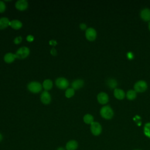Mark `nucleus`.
<instances>
[{
  "label": "nucleus",
  "instance_id": "nucleus-1",
  "mask_svg": "<svg viewBox=\"0 0 150 150\" xmlns=\"http://www.w3.org/2000/svg\"><path fill=\"white\" fill-rule=\"evenodd\" d=\"M42 84L38 81H31L27 86L28 90L32 93H39L42 89Z\"/></svg>",
  "mask_w": 150,
  "mask_h": 150
},
{
  "label": "nucleus",
  "instance_id": "nucleus-2",
  "mask_svg": "<svg viewBox=\"0 0 150 150\" xmlns=\"http://www.w3.org/2000/svg\"><path fill=\"white\" fill-rule=\"evenodd\" d=\"M100 115L103 118L107 120H110L112 118L114 112L112 109L109 105H105L101 108Z\"/></svg>",
  "mask_w": 150,
  "mask_h": 150
},
{
  "label": "nucleus",
  "instance_id": "nucleus-3",
  "mask_svg": "<svg viewBox=\"0 0 150 150\" xmlns=\"http://www.w3.org/2000/svg\"><path fill=\"white\" fill-rule=\"evenodd\" d=\"M30 53V50L28 47L22 46L19 48L16 53H15L16 55V58L19 59H23L27 57Z\"/></svg>",
  "mask_w": 150,
  "mask_h": 150
},
{
  "label": "nucleus",
  "instance_id": "nucleus-4",
  "mask_svg": "<svg viewBox=\"0 0 150 150\" xmlns=\"http://www.w3.org/2000/svg\"><path fill=\"white\" fill-rule=\"evenodd\" d=\"M55 84L59 89L65 90L68 88L69 82L64 77H59L55 80Z\"/></svg>",
  "mask_w": 150,
  "mask_h": 150
},
{
  "label": "nucleus",
  "instance_id": "nucleus-5",
  "mask_svg": "<svg viewBox=\"0 0 150 150\" xmlns=\"http://www.w3.org/2000/svg\"><path fill=\"white\" fill-rule=\"evenodd\" d=\"M90 130L91 133L96 136L99 135L102 131V127L100 123L98 122H93L90 124Z\"/></svg>",
  "mask_w": 150,
  "mask_h": 150
},
{
  "label": "nucleus",
  "instance_id": "nucleus-6",
  "mask_svg": "<svg viewBox=\"0 0 150 150\" xmlns=\"http://www.w3.org/2000/svg\"><path fill=\"white\" fill-rule=\"evenodd\" d=\"M147 84L144 80H139L134 84V89L136 92H144L147 89Z\"/></svg>",
  "mask_w": 150,
  "mask_h": 150
},
{
  "label": "nucleus",
  "instance_id": "nucleus-7",
  "mask_svg": "<svg viewBox=\"0 0 150 150\" xmlns=\"http://www.w3.org/2000/svg\"><path fill=\"white\" fill-rule=\"evenodd\" d=\"M85 36L87 40L90 41H93L97 37L96 30L93 28H88L86 30Z\"/></svg>",
  "mask_w": 150,
  "mask_h": 150
},
{
  "label": "nucleus",
  "instance_id": "nucleus-8",
  "mask_svg": "<svg viewBox=\"0 0 150 150\" xmlns=\"http://www.w3.org/2000/svg\"><path fill=\"white\" fill-rule=\"evenodd\" d=\"M41 102L44 104H49L51 101V96L47 91H44L40 96Z\"/></svg>",
  "mask_w": 150,
  "mask_h": 150
},
{
  "label": "nucleus",
  "instance_id": "nucleus-9",
  "mask_svg": "<svg viewBox=\"0 0 150 150\" xmlns=\"http://www.w3.org/2000/svg\"><path fill=\"white\" fill-rule=\"evenodd\" d=\"M28 7V2L26 0H18L15 3V8L19 11H25Z\"/></svg>",
  "mask_w": 150,
  "mask_h": 150
},
{
  "label": "nucleus",
  "instance_id": "nucleus-10",
  "mask_svg": "<svg viewBox=\"0 0 150 150\" xmlns=\"http://www.w3.org/2000/svg\"><path fill=\"white\" fill-rule=\"evenodd\" d=\"M97 101L101 104H105L108 101V96L107 93L101 92L97 95Z\"/></svg>",
  "mask_w": 150,
  "mask_h": 150
},
{
  "label": "nucleus",
  "instance_id": "nucleus-11",
  "mask_svg": "<svg viewBox=\"0 0 150 150\" xmlns=\"http://www.w3.org/2000/svg\"><path fill=\"white\" fill-rule=\"evenodd\" d=\"M141 18L145 21H150V9L148 8H144L141 11L140 13Z\"/></svg>",
  "mask_w": 150,
  "mask_h": 150
},
{
  "label": "nucleus",
  "instance_id": "nucleus-12",
  "mask_svg": "<svg viewBox=\"0 0 150 150\" xmlns=\"http://www.w3.org/2000/svg\"><path fill=\"white\" fill-rule=\"evenodd\" d=\"M84 86V81L82 79H79L74 80L71 83V87L74 90H79Z\"/></svg>",
  "mask_w": 150,
  "mask_h": 150
},
{
  "label": "nucleus",
  "instance_id": "nucleus-13",
  "mask_svg": "<svg viewBox=\"0 0 150 150\" xmlns=\"http://www.w3.org/2000/svg\"><path fill=\"white\" fill-rule=\"evenodd\" d=\"M78 148V142L75 140H70L66 144L67 150H76Z\"/></svg>",
  "mask_w": 150,
  "mask_h": 150
},
{
  "label": "nucleus",
  "instance_id": "nucleus-14",
  "mask_svg": "<svg viewBox=\"0 0 150 150\" xmlns=\"http://www.w3.org/2000/svg\"><path fill=\"white\" fill-rule=\"evenodd\" d=\"M11 21L8 18L2 17L0 18V29H4L10 25Z\"/></svg>",
  "mask_w": 150,
  "mask_h": 150
},
{
  "label": "nucleus",
  "instance_id": "nucleus-15",
  "mask_svg": "<svg viewBox=\"0 0 150 150\" xmlns=\"http://www.w3.org/2000/svg\"><path fill=\"white\" fill-rule=\"evenodd\" d=\"M16 58V57L15 54H13L12 53H8L5 54L4 57V60L6 63H12Z\"/></svg>",
  "mask_w": 150,
  "mask_h": 150
},
{
  "label": "nucleus",
  "instance_id": "nucleus-16",
  "mask_svg": "<svg viewBox=\"0 0 150 150\" xmlns=\"http://www.w3.org/2000/svg\"><path fill=\"white\" fill-rule=\"evenodd\" d=\"M114 95L115 97L118 100H122L125 97L124 91L120 88H115L114 91Z\"/></svg>",
  "mask_w": 150,
  "mask_h": 150
},
{
  "label": "nucleus",
  "instance_id": "nucleus-17",
  "mask_svg": "<svg viewBox=\"0 0 150 150\" xmlns=\"http://www.w3.org/2000/svg\"><path fill=\"white\" fill-rule=\"evenodd\" d=\"M10 26L13 28V29H19L22 27V23L17 19H14L11 21L10 22Z\"/></svg>",
  "mask_w": 150,
  "mask_h": 150
},
{
  "label": "nucleus",
  "instance_id": "nucleus-18",
  "mask_svg": "<svg viewBox=\"0 0 150 150\" xmlns=\"http://www.w3.org/2000/svg\"><path fill=\"white\" fill-rule=\"evenodd\" d=\"M42 87L46 91L50 90L53 87V81L50 79H46L42 83Z\"/></svg>",
  "mask_w": 150,
  "mask_h": 150
},
{
  "label": "nucleus",
  "instance_id": "nucleus-19",
  "mask_svg": "<svg viewBox=\"0 0 150 150\" xmlns=\"http://www.w3.org/2000/svg\"><path fill=\"white\" fill-rule=\"evenodd\" d=\"M83 121L87 124H91L94 122V117L92 115L87 114L83 117Z\"/></svg>",
  "mask_w": 150,
  "mask_h": 150
},
{
  "label": "nucleus",
  "instance_id": "nucleus-20",
  "mask_svg": "<svg viewBox=\"0 0 150 150\" xmlns=\"http://www.w3.org/2000/svg\"><path fill=\"white\" fill-rule=\"evenodd\" d=\"M136 97H137V93L135 90H130L127 91V98L128 100H132L135 99L136 98Z\"/></svg>",
  "mask_w": 150,
  "mask_h": 150
},
{
  "label": "nucleus",
  "instance_id": "nucleus-21",
  "mask_svg": "<svg viewBox=\"0 0 150 150\" xmlns=\"http://www.w3.org/2000/svg\"><path fill=\"white\" fill-rule=\"evenodd\" d=\"M107 86L110 88H116L115 87L117 86V81L114 79H109L107 80Z\"/></svg>",
  "mask_w": 150,
  "mask_h": 150
},
{
  "label": "nucleus",
  "instance_id": "nucleus-22",
  "mask_svg": "<svg viewBox=\"0 0 150 150\" xmlns=\"http://www.w3.org/2000/svg\"><path fill=\"white\" fill-rule=\"evenodd\" d=\"M74 90L73 88H67L65 91V96L69 98L74 95Z\"/></svg>",
  "mask_w": 150,
  "mask_h": 150
},
{
  "label": "nucleus",
  "instance_id": "nucleus-23",
  "mask_svg": "<svg viewBox=\"0 0 150 150\" xmlns=\"http://www.w3.org/2000/svg\"><path fill=\"white\" fill-rule=\"evenodd\" d=\"M144 134L148 138H150V122L145 124L144 128Z\"/></svg>",
  "mask_w": 150,
  "mask_h": 150
},
{
  "label": "nucleus",
  "instance_id": "nucleus-24",
  "mask_svg": "<svg viewBox=\"0 0 150 150\" xmlns=\"http://www.w3.org/2000/svg\"><path fill=\"white\" fill-rule=\"evenodd\" d=\"M6 9V5L4 1H0V13L4 12Z\"/></svg>",
  "mask_w": 150,
  "mask_h": 150
},
{
  "label": "nucleus",
  "instance_id": "nucleus-25",
  "mask_svg": "<svg viewBox=\"0 0 150 150\" xmlns=\"http://www.w3.org/2000/svg\"><path fill=\"white\" fill-rule=\"evenodd\" d=\"M22 36H19L16 37V38L14 39L13 42H14L15 44L18 45V44H19V43L22 42Z\"/></svg>",
  "mask_w": 150,
  "mask_h": 150
},
{
  "label": "nucleus",
  "instance_id": "nucleus-26",
  "mask_svg": "<svg viewBox=\"0 0 150 150\" xmlns=\"http://www.w3.org/2000/svg\"><path fill=\"white\" fill-rule=\"evenodd\" d=\"M26 40H27L28 42H32V41L34 40V37H33V36H32V35H28L27 37H26Z\"/></svg>",
  "mask_w": 150,
  "mask_h": 150
},
{
  "label": "nucleus",
  "instance_id": "nucleus-27",
  "mask_svg": "<svg viewBox=\"0 0 150 150\" xmlns=\"http://www.w3.org/2000/svg\"><path fill=\"white\" fill-rule=\"evenodd\" d=\"M80 28L81 29V30H85V29H87V25L86 23H81L80 24Z\"/></svg>",
  "mask_w": 150,
  "mask_h": 150
},
{
  "label": "nucleus",
  "instance_id": "nucleus-28",
  "mask_svg": "<svg viewBox=\"0 0 150 150\" xmlns=\"http://www.w3.org/2000/svg\"><path fill=\"white\" fill-rule=\"evenodd\" d=\"M50 53L53 55V56H56V54H57V51H56V50L54 48V47H53L52 49H51V50H50Z\"/></svg>",
  "mask_w": 150,
  "mask_h": 150
},
{
  "label": "nucleus",
  "instance_id": "nucleus-29",
  "mask_svg": "<svg viewBox=\"0 0 150 150\" xmlns=\"http://www.w3.org/2000/svg\"><path fill=\"white\" fill-rule=\"evenodd\" d=\"M49 44L50 45H52V46H55L56 44H57V42L56 40H52L50 41H49Z\"/></svg>",
  "mask_w": 150,
  "mask_h": 150
},
{
  "label": "nucleus",
  "instance_id": "nucleus-30",
  "mask_svg": "<svg viewBox=\"0 0 150 150\" xmlns=\"http://www.w3.org/2000/svg\"><path fill=\"white\" fill-rule=\"evenodd\" d=\"M57 150H65V149L64 148H63V147H59V148H57Z\"/></svg>",
  "mask_w": 150,
  "mask_h": 150
},
{
  "label": "nucleus",
  "instance_id": "nucleus-31",
  "mask_svg": "<svg viewBox=\"0 0 150 150\" xmlns=\"http://www.w3.org/2000/svg\"><path fill=\"white\" fill-rule=\"evenodd\" d=\"M2 139H3V136H2V135L0 133V142L2 140Z\"/></svg>",
  "mask_w": 150,
  "mask_h": 150
},
{
  "label": "nucleus",
  "instance_id": "nucleus-32",
  "mask_svg": "<svg viewBox=\"0 0 150 150\" xmlns=\"http://www.w3.org/2000/svg\"><path fill=\"white\" fill-rule=\"evenodd\" d=\"M148 28H149V30H150V22H149V23H148Z\"/></svg>",
  "mask_w": 150,
  "mask_h": 150
},
{
  "label": "nucleus",
  "instance_id": "nucleus-33",
  "mask_svg": "<svg viewBox=\"0 0 150 150\" xmlns=\"http://www.w3.org/2000/svg\"><path fill=\"white\" fill-rule=\"evenodd\" d=\"M135 150H139V149H135Z\"/></svg>",
  "mask_w": 150,
  "mask_h": 150
}]
</instances>
